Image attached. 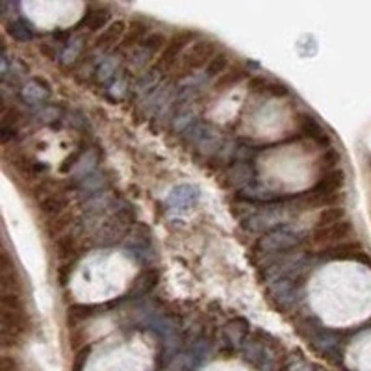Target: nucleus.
<instances>
[{"instance_id": "obj_7", "label": "nucleus", "mask_w": 371, "mask_h": 371, "mask_svg": "<svg viewBox=\"0 0 371 371\" xmlns=\"http://www.w3.org/2000/svg\"><path fill=\"white\" fill-rule=\"evenodd\" d=\"M127 22L125 21H113L110 22L108 26L99 33V38L95 39L93 47L97 50H102V52H110V50H116L119 47V43L125 38V32H127Z\"/></svg>"}, {"instance_id": "obj_15", "label": "nucleus", "mask_w": 371, "mask_h": 371, "mask_svg": "<svg viewBox=\"0 0 371 371\" xmlns=\"http://www.w3.org/2000/svg\"><path fill=\"white\" fill-rule=\"evenodd\" d=\"M8 32L11 33V38L15 39V41H30L33 39V26L32 24H28L24 19H17V21H11L8 24Z\"/></svg>"}, {"instance_id": "obj_8", "label": "nucleus", "mask_w": 371, "mask_h": 371, "mask_svg": "<svg viewBox=\"0 0 371 371\" xmlns=\"http://www.w3.org/2000/svg\"><path fill=\"white\" fill-rule=\"evenodd\" d=\"M351 232H353V225L349 219H344L327 228H312L310 239L312 244H333V242L345 239Z\"/></svg>"}, {"instance_id": "obj_6", "label": "nucleus", "mask_w": 371, "mask_h": 371, "mask_svg": "<svg viewBox=\"0 0 371 371\" xmlns=\"http://www.w3.org/2000/svg\"><path fill=\"white\" fill-rule=\"evenodd\" d=\"M71 205V197H69V191L67 189H60V191H52V194L45 195L38 200L39 214L45 216L47 219H56V217L63 216Z\"/></svg>"}, {"instance_id": "obj_13", "label": "nucleus", "mask_w": 371, "mask_h": 371, "mask_svg": "<svg viewBox=\"0 0 371 371\" xmlns=\"http://www.w3.org/2000/svg\"><path fill=\"white\" fill-rule=\"evenodd\" d=\"M247 77V71H245L244 67H230L228 71H225L221 74V78L216 82V91H227L228 88H232V86H236L238 82H242L244 78Z\"/></svg>"}, {"instance_id": "obj_10", "label": "nucleus", "mask_w": 371, "mask_h": 371, "mask_svg": "<svg viewBox=\"0 0 371 371\" xmlns=\"http://www.w3.org/2000/svg\"><path fill=\"white\" fill-rule=\"evenodd\" d=\"M295 123H297V136H295L297 139H312V141H316V143L322 145L331 143L327 132L317 125V121L314 117L301 116Z\"/></svg>"}, {"instance_id": "obj_16", "label": "nucleus", "mask_w": 371, "mask_h": 371, "mask_svg": "<svg viewBox=\"0 0 371 371\" xmlns=\"http://www.w3.org/2000/svg\"><path fill=\"white\" fill-rule=\"evenodd\" d=\"M228 69V54L227 52H217L210 60V63L205 69V78L221 77L223 72Z\"/></svg>"}, {"instance_id": "obj_20", "label": "nucleus", "mask_w": 371, "mask_h": 371, "mask_svg": "<svg viewBox=\"0 0 371 371\" xmlns=\"http://www.w3.org/2000/svg\"><path fill=\"white\" fill-rule=\"evenodd\" d=\"M52 47H54V45H52V43H43V45H41V52H43V54H47V56H49V58H52V60H54L56 52H54V49H52Z\"/></svg>"}, {"instance_id": "obj_2", "label": "nucleus", "mask_w": 371, "mask_h": 371, "mask_svg": "<svg viewBox=\"0 0 371 371\" xmlns=\"http://www.w3.org/2000/svg\"><path fill=\"white\" fill-rule=\"evenodd\" d=\"M199 39V35L194 30H180V32L173 33L171 38L167 39L166 47L161 50L156 61L150 67L152 74H161L167 77L175 71V67L178 65V61L182 60L184 52L191 47Z\"/></svg>"}, {"instance_id": "obj_12", "label": "nucleus", "mask_w": 371, "mask_h": 371, "mask_svg": "<svg viewBox=\"0 0 371 371\" xmlns=\"http://www.w3.org/2000/svg\"><path fill=\"white\" fill-rule=\"evenodd\" d=\"M347 219L345 217V210L344 208H340V206H329V208H323L319 212V216L316 219V225L312 228H327L331 225H336V223L344 221Z\"/></svg>"}, {"instance_id": "obj_5", "label": "nucleus", "mask_w": 371, "mask_h": 371, "mask_svg": "<svg viewBox=\"0 0 371 371\" xmlns=\"http://www.w3.org/2000/svg\"><path fill=\"white\" fill-rule=\"evenodd\" d=\"M150 33V26L149 22L143 21V19H136V21L130 22V26L127 28V32H125V38L117 47V52L119 54H132L136 50L141 47L145 39L149 38Z\"/></svg>"}, {"instance_id": "obj_9", "label": "nucleus", "mask_w": 371, "mask_h": 371, "mask_svg": "<svg viewBox=\"0 0 371 371\" xmlns=\"http://www.w3.org/2000/svg\"><path fill=\"white\" fill-rule=\"evenodd\" d=\"M108 21H110V10L108 8H104V6H88L82 19L71 30L84 28L86 32H97L100 28H106Z\"/></svg>"}, {"instance_id": "obj_4", "label": "nucleus", "mask_w": 371, "mask_h": 371, "mask_svg": "<svg viewBox=\"0 0 371 371\" xmlns=\"http://www.w3.org/2000/svg\"><path fill=\"white\" fill-rule=\"evenodd\" d=\"M217 54V43L212 39H197L186 52H184L182 60L178 61L175 71L171 72V78L175 82L182 80V78L191 77L195 71H199L210 63V60Z\"/></svg>"}, {"instance_id": "obj_14", "label": "nucleus", "mask_w": 371, "mask_h": 371, "mask_svg": "<svg viewBox=\"0 0 371 371\" xmlns=\"http://www.w3.org/2000/svg\"><path fill=\"white\" fill-rule=\"evenodd\" d=\"M197 199H199V189L191 188V186H180L173 191L169 203H177L180 208H186V206L194 205Z\"/></svg>"}, {"instance_id": "obj_17", "label": "nucleus", "mask_w": 371, "mask_h": 371, "mask_svg": "<svg viewBox=\"0 0 371 371\" xmlns=\"http://www.w3.org/2000/svg\"><path fill=\"white\" fill-rule=\"evenodd\" d=\"M97 308H100V306H97V305H74V306H71V308H69V314H67V317H69V323H72V319H74V323L88 319V317L93 316L95 314L93 310H97Z\"/></svg>"}, {"instance_id": "obj_19", "label": "nucleus", "mask_w": 371, "mask_h": 371, "mask_svg": "<svg viewBox=\"0 0 371 371\" xmlns=\"http://www.w3.org/2000/svg\"><path fill=\"white\" fill-rule=\"evenodd\" d=\"M2 371H17V362L10 356H4L2 358Z\"/></svg>"}, {"instance_id": "obj_18", "label": "nucleus", "mask_w": 371, "mask_h": 371, "mask_svg": "<svg viewBox=\"0 0 371 371\" xmlns=\"http://www.w3.org/2000/svg\"><path fill=\"white\" fill-rule=\"evenodd\" d=\"M91 353V347H84L77 356H74V364H72V371H82L86 362H88V356Z\"/></svg>"}, {"instance_id": "obj_1", "label": "nucleus", "mask_w": 371, "mask_h": 371, "mask_svg": "<svg viewBox=\"0 0 371 371\" xmlns=\"http://www.w3.org/2000/svg\"><path fill=\"white\" fill-rule=\"evenodd\" d=\"M345 182L344 171L333 169V171H325L322 177L317 178L316 184L310 189H306L299 195V199L306 206L312 208H329V206H336L344 195L340 194V189Z\"/></svg>"}, {"instance_id": "obj_11", "label": "nucleus", "mask_w": 371, "mask_h": 371, "mask_svg": "<svg viewBox=\"0 0 371 371\" xmlns=\"http://www.w3.org/2000/svg\"><path fill=\"white\" fill-rule=\"evenodd\" d=\"M160 283V271L156 267H145L138 277L132 281V286L128 290V295H147Z\"/></svg>"}, {"instance_id": "obj_3", "label": "nucleus", "mask_w": 371, "mask_h": 371, "mask_svg": "<svg viewBox=\"0 0 371 371\" xmlns=\"http://www.w3.org/2000/svg\"><path fill=\"white\" fill-rule=\"evenodd\" d=\"M132 225L134 216L130 212V206L111 212L95 228L93 238H91L95 247H111V245L119 244L127 236Z\"/></svg>"}]
</instances>
